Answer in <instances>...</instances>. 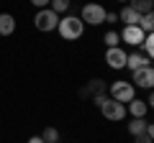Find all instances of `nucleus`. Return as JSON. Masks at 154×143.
Instances as JSON below:
<instances>
[{
    "label": "nucleus",
    "instance_id": "nucleus-4",
    "mask_svg": "<svg viewBox=\"0 0 154 143\" xmlns=\"http://www.w3.org/2000/svg\"><path fill=\"white\" fill-rule=\"evenodd\" d=\"M105 8L100 5V3H85L82 5V13H80V21L85 23V26H100V23L105 21Z\"/></svg>",
    "mask_w": 154,
    "mask_h": 143
},
{
    "label": "nucleus",
    "instance_id": "nucleus-8",
    "mask_svg": "<svg viewBox=\"0 0 154 143\" xmlns=\"http://www.w3.org/2000/svg\"><path fill=\"white\" fill-rule=\"evenodd\" d=\"M105 64L110 69H126V51L121 46H113V49L105 51Z\"/></svg>",
    "mask_w": 154,
    "mask_h": 143
},
{
    "label": "nucleus",
    "instance_id": "nucleus-12",
    "mask_svg": "<svg viewBox=\"0 0 154 143\" xmlns=\"http://www.w3.org/2000/svg\"><path fill=\"white\" fill-rule=\"evenodd\" d=\"M139 13L134 10V8H128V5H123L121 8V13H118V21L123 23V26H139Z\"/></svg>",
    "mask_w": 154,
    "mask_h": 143
},
{
    "label": "nucleus",
    "instance_id": "nucleus-15",
    "mask_svg": "<svg viewBox=\"0 0 154 143\" xmlns=\"http://www.w3.org/2000/svg\"><path fill=\"white\" fill-rule=\"evenodd\" d=\"M69 5H72V0H49V8H51V10H54L59 18L69 10Z\"/></svg>",
    "mask_w": 154,
    "mask_h": 143
},
{
    "label": "nucleus",
    "instance_id": "nucleus-6",
    "mask_svg": "<svg viewBox=\"0 0 154 143\" xmlns=\"http://www.w3.org/2000/svg\"><path fill=\"white\" fill-rule=\"evenodd\" d=\"M128 82L134 87H141V89H152L154 87V69L152 66H141V69L131 72V79Z\"/></svg>",
    "mask_w": 154,
    "mask_h": 143
},
{
    "label": "nucleus",
    "instance_id": "nucleus-11",
    "mask_svg": "<svg viewBox=\"0 0 154 143\" xmlns=\"http://www.w3.org/2000/svg\"><path fill=\"white\" fill-rule=\"evenodd\" d=\"M126 112H131L134 118H146V112H149V107H146V102L144 100H128L126 102Z\"/></svg>",
    "mask_w": 154,
    "mask_h": 143
},
{
    "label": "nucleus",
    "instance_id": "nucleus-21",
    "mask_svg": "<svg viewBox=\"0 0 154 143\" xmlns=\"http://www.w3.org/2000/svg\"><path fill=\"white\" fill-rule=\"evenodd\" d=\"M103 41H105V46H108V49H113V46L121 44V36H118V31H113V28H110V31H105Z\"/></svg>",
    "mask_w": 154,
    "mask_h": 143
},
{
    "label": "nucleus",
    "instance_id": "nucleus-1",
    "mask_svg": "<svg viewBox=\"0 0 154 143\" xmlns=\"http://www.w3.org/2000/svg\"><path fill=\"white\" fill-rule=\"evenodd\" d=\"M57 31H59V36H62L64 41H77V39L85 33V23L80 21L77 16H64V18H59Z\"/></svg>",
    "mask_w": 154,
    "mask_h": 143
},
{
    "label": "nucleus",
    "instance_id": "nucleus-2",
    "mask_svg": "<svg viewBox=\"0 0 154 143\" xmlns=\"http://www.w3.org/2000/svg\"><path fill=\"white\" fill-rule=\"evenodd\" d=\"M105 92H108V97H110V100H116V102H123V105H126L128 100L136 97V87H134L128 79H118V82H110Z\"/></svg>",
    "mask_w": 154,
    "mask_h": 143
},
{
    "label": "nucleus",
    "instance_id": "nucleus-10",
    "mask_svg": "<svg viewBox=\"0 0 154 143\" xmlns=\"http://www.w3.org/2000/svg\"><path fill=\"white\" fill-rule=\"evenodd\" d=\"M105 89H108L105 79H93V82H88V87L80 95H82V97H95V95H105Z\"/></svg>",
    "mask_w": 154,
    "mask_h": 143
},
{
    "label": "nucleus",
    "instance_id": "nucleus-3",
    "mask_svg": "<svg viewBox=\"0 0 154 143\" xmlns=\"http://www.w3.org/2000/svg\"><path fill=\"white\" fill-rule=\"evenodd\" d=\"M33 26L41 33H51L59 26V16H57L51 8H41V10H36V16H33Z\"/></svg>",
    "mask_w": 154,
    "mask_h": 143
},
{
    "label": "nucleus",
    "instance_id": "nucleus-13",
    "mask_svg": "<svg viewBox=\"0 0 154 143\" xmlns=\"http://www.w3.org/2000/svg\"><path fill=\"white\" fill-rule=\"evenodd\" d=\"M16 31V18L11 13H0V36H11Z\"/></svg>",
    "mask_w": 154,
    "mask_h": 143
},
{
    "label": "nucleus",
    "instance_id": "nucleus-7",
    "mask_svg": "<svg viewBox=\"0 0 154 143\" xmlns=\"http://www.w3.org/2000/svg\"><path fill=\"white\" fill-rule=\"evenodd\" d=\"M118 36H121V41H123V44H128V46H136V49H139L146 33H144L139 26H123Z\"/></svg>",
    "mask_w": 154,
    "mask_h": 143
},
{
    "label": "nucleus",
    "instance_id": "nucleus-19",
    "mask_svg": "<svg viewBox=\"0 0 154 143\" xmlns=\"http://www.w3.org/2000/svg\"><path fill=\"white\" fill-rule=\"evenodd\" d=\"M141 51H144V56H146V59H152V56H154V36H152V33H146V36H144Z\"/></svg>",
    "mask_w": 154,
    "mask_h": 143
},
{
    "label": "nucleus",
    "instance_id": "nucleus-24",
    "mask_svg": "<svg viewBox=\"0 0 154 143\" xmlns=\"http://www.w3.org/2000/svg\"><path fill=\"white\" fill-rule=\"evenodd\" d=\"M28 143H44V141H41V136H31V138H28Z\"/></svg>",
    "mask_w": 154,
    "mask_h": 143
},
{
    "label": "nucleus",
    "instance_id": "nucleus-17",
    "mask_svg": "<svg viewBox=\"0 0 154 143\" xmlns=\"http://www.w3.org/2000/svg\"><path fill=\"white\" fill-rule=\"evenodd\" d=\"M152 141H154V125L146 123V128H144L141 136H134V143H152Z\"/></svg>",
    "mask_w": 154,
    "mask_h": 143
},
{
    "label": "nucleus",
    "instance_id": "nucleus-16",
    "mask_svg": "<svg viewBox=\"0 0 154 143\" xmlns=\"http://www.w3.org/2000/svg\"><path fill=\"white\" fill-rule=\"evenodd\" d=\"M139 28H141L144 33H152L154 31V13H144V16L139 18Z\"/></svg>",
    "mask_w": 154,
    "mask_h": 143
},
{
    "label": "nucleus",
    "instance_id": "nucleus-23",
    "mask_svg": "<svg viewBox=\"0 0 154 143\" xmlns=\"http://www.w3.org/2000/svg\"><path fill=\"white\" fill-rule=\"evenodd\" d=\"M33 5H36V10H41V8H49V0H31Z\"/></svg>",
    "mask_w": 154,
    "mask_h": 143
},
{
    "label": "nucleus",
    "instance_id": "nucleus-20",
    "mask_svg": "<svg viewBox=\"0 0 154 143\" xmlns=\"http://www.w3.org/2000/svg\"><path fill=\"white\" fill-rule=\"evenodd\" d=\"M41 141L44 143H59V130L57 128H44V133H41Z\"/></svg>",
    "mask_w": 154,
    "mask_h": 143
},
{
    "label": "nucleus",
    "instance_id": "nucleus-9",
    "mask_svg": "<svg viewBox=\"0 0 154 143\" xmlns=\"http://www.w3.org/2000/svg\"><path fill=\"white\" fill-rule=\"evenodd\" d=\"M149 61H152V59H146L144 54H139V51H134V54H126V69L136 72V69H141V66H152Z\"/></svg>",
    "mask_w": 154,
    "mask_h": 143
},
{
    "label": "nucleus",
    "instance_id": "nucleus-22",
    "mask_svg": "<svg viewBox=\"0 0 154 143\" xmlns=\"http://www.w3.org/2000/svg\"><path fill=\"white\" fill-rule=\"evenodd\" d=\"M103 23H108V26H116L118 23V13H105V21Z\"/></svg>",
    "mask_w": 154,
    "mask_h": 143
},
{
    "label": "nucleus",
    "instance_id": "nucleus-14",
    "mask_svg": "<svg viewBox=\"0 0 154 143\" xmlns=\"http://www.w3.org/2000/svg\"><path fill=\"white\" fill-rule=\"evenodd\" d=\"M126 5H128V8H134V10H136L139 16H144V13H152L154 0H128Z\"/></svg>",
    "mask_w": 154,
    "mask_h": 143
},
{
    "label": "nucleus",
    "instance_id": "nucleus-18",
    "mask_svg": "<svg viewBox=\"0 0 154 143\" xmlns=\"http://www.w3.org/2000/svg\"><path fill=\"white\" fill-rule=\"evenodd\" d=\"M144 128H146V120H144V118H134V120L128 123V133H131V136H141Z\"/></svg>",
    "mask_w": 154,
    "mask_h": 143
},
{
    "label": "nucleus",
    "instance_id": "nucleus-5",
    "mask_svg": "<svg viewBox=\"0 0 154 143\" xmlns=\"http://www.w3.org/2000/svg\"><path fill=\"white\" fill-rule=\"evenodd\" d=\"M100 112H103V118H105V120H110V123H118V120H123V118L128 115V112H126V105L110 100L108 95H105V100L100 102Z\"/></svg>",
    "mask_w": 154,
    "mask_h": 143
},
{
    "label": "nucleus",
    "instance_id": "nucleus-25",
    "mask_svg": "<svg viewBox=\"0 0 154 143\" xmlns=\"http://www.w3.org/2000/svg\"><path fill=\"white\" fill-rule=\"evenodd\" d=\"M118 3H123V5H126V3H128V0H118Z\"/></svg>",
    "mask_w": 154,
    "mask_h": 143
}]
</instances>
